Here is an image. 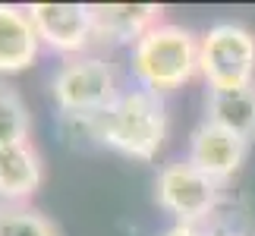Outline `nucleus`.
<instances>
[{
	"label": "nucleus",
	"instance_id": "nucleus-3",
	"mask_svg": "<svg viewBox=\"0 0 255 236\" xmlns=\"http://www.w3.org/2000/svg\"><path fill=\"white\" fill-rule=\"evenodd\" d=\"M199 73L208 88H240L255 82V35L240 22H218L202 35Z\"/></svg>",
	"mask_w": 255,
	"mask_h": 236
},
{
	"label": "nucleus",
	"instance_id": "nucleus-14",
	"mask_svg": "<svg viewBox=\"0 0 255 236\" xmlns=\"http://www.w3.org/2000/svg\"><path fill=\"white\" fill-rule=\"evenodd\" d=\"M161 236H205V233L199 230V224H173Z\"/></svg>",
	"mask_w": 255,
	"mask_h": 236
},
{
	"label": "nucleus",
	"instance_id": "nucleus-7",
	"mask_svg": "<svg viewBox=\"0 0 255 236\" xmlns=\"http://www.w3.org/2000/svg\"><path fill=\"white\" fill-rule=\"evenodd\" d=\"M246 151H249V142L243 135L221 129L214 123H202L189 135V157L186 161L205 176H211L214 183H224L243 167Z\"/></svg>",
	"mask_w": 255,
	"mask_h": 236
},
{
	"label": "nucleus",
	"instance_id": "nucleus-6",
	"mask_svg": "<svg viewBox=\"0 0 255 236\" xmlns=\"http://www.w3.org/2000/svg\"><path fill=\"white\" fill-rule=\"evenodd\" d=\"M28 19H32L41 44L60 54H79L95 38L88 3H32Z\"/></svg>",
	"mask_w": 255,
	"mask_h": 236
},
{
	"label": "nucleus",
	"instance_id": "nucleus-9",
	"mask_svg": "<svg viewBox=\"0 0 255 236\" xmlns=\"http://www.w3.org/2000/svg\"><path fill=\"white\" fill-rule=\"evenodd\" d=\"M41 38H38L28 9L0 3V73H22L35 63Z\"/></svg>",
	"mask_w": 255,
	"mask_h": 236
},
{
	"label": "nucleus",
	"instance_id": "nucleus-8",
	"mask_svg": "<svg viewBox=\"0 0 255 236\" xmlns=\"http://www.w3.org/2000/svg\"><path fill=\"white\" fill-rule=\"evenodd\" d=\"M92 6V28L95 38L107 44H135L161 25L164 6L158 3H88Z\"/></svg>",
	"mask_w": 255,
	"mask_h": 236
},
{
	"label": "nucleus",
	"instance_id": "nucleus-12",
	"mask_svg": "<svg viewBox=\"0 0 255 236\" xmlns=\"http://www.w3.org/2000/svg\"><path fill=\"white\" fill-rule=\"evenodd\" d=\"M0 236H60L47 214L22 202H0Z\"/></svg>",
	"mask_w": 255,
	"mask_h": 236
},
{
	"label": "nucleus",
	"instance_id": "nucleus-13",
	"mask_svg": "<svg viewBox=\"0 0 255 236\" xmlns=\"http://www.w3.org/2000/svg\"><path fill=\"white\" fill-rule=\"evenodd\" d=\"M28 132H32V117L22 95L0 82V145L28 142Z\"/></svg>",
	"mask_w": 255,
	"mask_h": 236
},
{
	"label": "nucleus",
	"instance_id": "nucleus-2",
	"mask_svg": "<svg viewBox=\"0 0 255 236\" xmlns=\"http://www.w3.org/2000/svg\"><path fill=\"white\" fill-rule=\"evenodd\" d=\"M199 44L189 28L161 22L132 44V73L154 95L173 92L199 73Z\"/></svg>",
	"mask_w": 255,
	"mask_h": 236
},
{
	"label": "nucleus",
	"instance_id": "nucleus-1",
	"mask_svg": "<svg viewBox=\"0 0 255 236\" xmlns=\"http://www.w3.org/2000/svg\"><path fill=\"white\" fill-rule=\"evenodd\" d=\"M92 135L126 157L151 161L167 139V107L164 98L148 88L120 92L104 114L92 117Z\"/></svg>",
	"mask_w": 255,
	"mask_h": 236
},
{
	"label": "nucleus",
	"instance_id": "nucleus-5",
	"mask_svg": "<svg viewBox=\"0 0 255 236\" xmlns=\"http://www.w3.org/2000/svg\"><path fill=\"white\" fill-rule=\"evenodd\" d=\"M154 199L167 214H173L176 224H202L218 208L221 183L195 170L189 161H173L158 170Z\"/></svg>",
	"mask_w": 255,
	"mask_h": 236
},
{
	"label": "nucleus",
	"instance_id": "nucleus-10",
	"mask_svg": "<svg viewBox=\"0 0 255 236\" xmlns=\"http://www.w3.org/2000/svg\"><path fill=\"white\" fill-rule=\"evenodd\" d=\"M205 123L230 129L249 142L255 135V82L240 88H208Z\"/></svg>",
	"mask_w": 255,
	"mask_h": 236
},
{
	"label": "nucleus",
	"instance_id": "nucleus-11",
	"mask_svg": "<svg viewBox=\"0 0 255 236\" xmlns=\"http://www.w3.org/2000/svg\"><path fill=\"white\" fill-rule=\"evenodd\" d=\"M41 186V157L32 142L0 145V202H22Z\"/></svg>",
	"mask_w": 255,
	"mask_h": 236
},
{
	"label": "nucleus",
	"instance_id": "nucleus-4",
	"mask_svg": "<svg viewBox=\"0 0 255 236\" xmlns=\"http://www.w3.org/2000/svg\"><path fill=\"white\" fill-rule=\"evenodd\" d=\"M54 101L66 117H92L104 114L120 92H117V76L111 63L101 57H73L66 60L54 76Z\"/></svg>",
	"mask_w": 255,
	"mask_h": 236
}]
</instances>
